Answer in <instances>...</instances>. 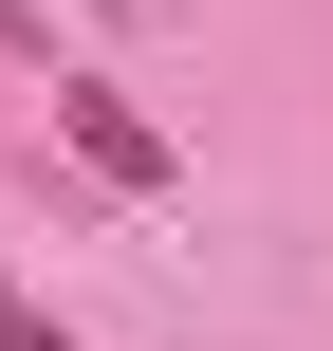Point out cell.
Returning a JSON list of instances; mask_svg holds the SVG:
<instances>
[{"label": "cell", "instance_id": "6da1fadb", "mask_svg": "<svg viewBox=\"0 0 333 351\" xmlns=\"http://www.w3.org/2000/svg\"><path fill=\"white\" fill-rule=\"evenodd\" d=\"M56 130H74V148H93L111 185H167V130H148L130 93H93V74H56Z\"/></svg>", "mask_w": 333, "mask_h": 351}, {"label": "cell", "instance_id": "7a4b0ae2", "mask_svg": "<svg viewBox=\"0 0 333 351\" xmlns=\"http://www.w3.org/2000/svg\"><path fill=\"white\" fill-rule=\"evenodd\" d=\"M0 351H74V333H56V315H19V296H0Z\"/></svg>", "mask_w": 333, "mask_h": 351}]
</instances>
